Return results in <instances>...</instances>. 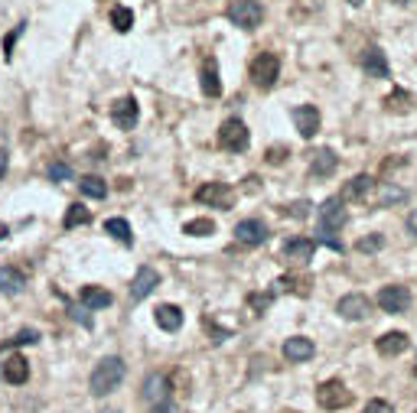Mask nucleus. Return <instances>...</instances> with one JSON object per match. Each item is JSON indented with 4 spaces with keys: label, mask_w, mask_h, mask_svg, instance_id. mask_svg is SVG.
Listing matches in <instances>:
<instances>
[{
    "label": "nucleus",
    "mask_w": 417,
    "mask_h": 413,
    "mask_svg": "<svg viewBox=\"0 0 417 413\" xmlns=\"http://www.w3.org/2000/svg\"><path fill=\"white\" fill-rule=\"evenodd\" d=\"M124 381V361L121 358H105V361H98V368L95 374H92V394L95 397H105V394H111L118 384Z\"/></svg>",
    "instance_id": "nucleus-1"
},
{
    "label": "nucleus",
    "mask_w": 417,
    "mask_h": 413,
    "mask_svg": "<svg viewBox=\"0 0 417 413\" xmlns=\"http://www.w3.org/2000/svg\"><path fill=\"white\" fill-rule=\"evenodd\" d=\"M316 403H320L323 410H343V407H349L352 403V391L346 387L343 381H323L320 387H316Z\"/></svg>",
    "instance_id": "nucleus-2"
},
{
    "label": "nucleus",
    "mask_w": 417,
    "mask_h": 413,
    "mask_svg": "<svg viewBox=\"0 0 417 413\" xmlns=\"http://www.w3.org/2000/svg\"><path fill=\"white\" fill-rule=\"evenodd\" d=\"M248 75H251V82H255L257 88H271L274 82H278L280 75V59L274 53H261L251 59V69H248Z\"/></svg>",
    "instance_id": "nucleus-3"
},
{
    "label": "nucleus",
    "mask_w": 417,
    "mask_h": 413,
    "mask_svg": "<svg viewBox=\"0 0 417 413\" xmlns=\"http://www.w3.org/2000/svg\"><path fill=\"white\" fill-rule=\"evenodd\" d=\"M228 20L235 26H241V30H257L261 20H264V7L257 0H235L228 7Z\"/></svg>",
    "instance_id": "nucleus-4"
},
{
    "label": "nucleus",
    "mask_w": 417,
    "mask_h": 413,
    "mask_svg": "<svg viewBox=\"0 0 417 413\" xmlns=\"http://www.w3.org/2000/svg\"><path fill=\"white\" fill-rule=\"evenodd\" d=\"M248 128L238 121V117H228L222 128H219V147L228 150V153H241V150H248Z\"/></svg>",
    "instance_id": "nucleus-5"
},
{
    "label": "nucleus",
    "mask_w": 417,
    "mask_h": 413,
    "mask_svg": "<svg viewBox=\"0 0 417 413\" xmlns=\"http://www.w3.org/2000/svg\"><path fill=\"white\" fill-rule=\"evenodd\" d=\"M235 199H238V192L232 186H225V182H205L203 189L196 192V202L212 205V209H232Z\"/></svg>",
    "instance_id": "nucleus-6"
},
{
    "label": "nucleus",
    "mask_w": 417,
    "mask_h": 413,
    "mask_svg": "<svg viewBox=\"0 0 417 413\" xmlns=\"http://www.w3.org/2000/svg\"><path fill=\"white\" fill-rule=\"evenodd\" d=\"M378 306L385 309V313H407V306H411V290L401 286V283L382 286V293H378Z\"/></svg>",
    "instance_id": "nucleus-7"
},
{
    "label": "nucleus",
    "mask_w": 417,
    "mask_h": 413,
    "mask_svg": "<svg viewBox=\"0 0 417 413\" xmlns=\"http://www.w3.org/2000/svg\"><path fill=\"white\" fill-rule=\"evenodd\" d=\"M349 222V215H346V209H343V199H326L320 205V228L323 231H339L343 225Z\"/></svg>",
    "instance_id": "nucleus-8"
},
{
    "label": "nucleus",
    "mask_w": 417,
    "mask_h": 413,
    "mask_svg": "<svg viewBox=\"0 0 417 413\" xmlns=\"http://www.w3.org/2000/svg\"><path fill=\"white\" fill-rule=\"evenodd\" d=\"M235 241L245 244V247H257V244L268 241V225L257 222V218H248V222L235 225Z\"/></svg>",
    "instance_id": "nucleus-9"
},
{
    "label": "nucleus",
    "mask_w": 417,
    "mask_h": 413,
    "mask_svg": "<svg viewBox=\"0 0 417 413\" xmlns=\"http://www.w3.org/2000/svg\"><path fill=\"white\" fill-rule=\"evenodd\" d=\"M137 101L134 98H118L114 105H111V121H114V128L121 130H130L134 124H137Z\"/></svg>",
    "instance_id": "nucleus-10"
},
{
    "label": "nucleus",
    "mask_w": 417,
    "mask_h": 413,
    "mask_svg": "<svg viewBox=\"0 0 417 413\" xmlns=\"http://www.w3.org/2000/svg\"><path fill=\"white\" fill-rule=\"evenodd\" d=\"M157 286H160V274H157L153 267H140L134 283H130V299H134V303H137V299H147Z\"/></svg>",
    "instance_id": "nucleus-11"
},
{
    "label": "nucleus",
    "mask_w": 417,
    "mask_h": 413,
    "mask_svg": "<svg viewBox=\"0 0 417 413\" xmlns=\"http://www.w3.org/2000/svg\"><path fill=\"white\" fill-rule=\"evenodd\" d=\"M313 251H316V241H313V238H293V241L284 244V261L293 264V267H300V264L310 261Z\"/></svg>",
    "instance_id": "nucleus-12"
},
{
    "label": "nucleus",
    "mask_w": 417,
    "mask_h": 413,
    "mask_svg": "<svg viewBox=\"0 0 417 413\" xmlns=\"http://www.w3.org/2000/svg\"><path fill=\"white\" fill-rule=\"evenodd\" d=\"M336 313H339L343 319H368V313H372V303H368V297H362V293H349V297L339 299Z\"/></svg>",
    "instance_id": "nucleus-13"
},
{
    "label": "nucleus",
    "mask_w": 417,
    "mask_h": 413,
    "mask_svg": "<svg viewBox=\"0 0 417 413\" xmlns=\"http://www.w3.org/2000/svg\"><path fill=\"white\" fill-rule=\"evenodd\" d=\"M375 186H378V182H375L372 176H355V179H349L343 186V195H339V199L343 202H368Z\"/></svg>",
    "instance_id": "nucleus-14"
},
{
    "label": "nucleus",
    "mask_w": 417,
    "mask_h": 413,
    "mask_svg": "<svg viewBox=\"0 0 417 413\" xmlns=\"http://www.w3.org/2000/svg\"><path fill=\"white\" fill-rule=\"evenodd\" d=\"M293 124H297L300 137H316V130H320V111L313 105H300L297 111H293Z\"/></svg>",
    "instance_id": "nucleus-15"
},
{
    "label": "nucleus",
    "mask_w": 417,
    "mask_h": 413,
    "mask_svg": "<svg viewBox=\"0 0 417 413\" xmlns=\"http://www.w3.org/2000/svg\"><path fill=\"white\" fill-rule=\"evenodd\" d=\"M0 378L7 384H23L30 378V361L23 358V355H10V358L0 364Z\"/></svg>",
    "instance_id": "nucleus-16"
},
{
    "label": "nucleus",
    "mask_w": 417,
    "mask_h": 413,
    "mask_svg": "<svg viewBox=\"0 0 417 413\" xmlns=\"http://www.w3.org/2000/svg\"><path fill=\"white\" fill-rule=\"evenodd\" d=\"M170 378H163V374H150L147 384H144V401L147 403H163V401H170Z\"/></svg>",
    "instance_id": "nucleus-17"
},
{
    "label": "nucleus",
    "mask_w": 417,
    "mask_h": 413,
    "mask_svg": "<svg viewBox=\"0 0 417 413\" xmlns=\"http://www.w3.org/2000/svg\"><path fill=\"white\" fill-rule=\"evenodd\" d=\"M336 166H339V157H336L330 147L316 150V153H313V159H310V173L316 176V179H326V176H332V173H336Z\"/></svg>",
    "instance_id": "nucleus-18"
},
{
    "label": "nucleus",
    "mask_w": 417,
    "mask_h": 413,
    "mask_svg": "<svg viewBox=\"0 0 417 413\" xmlns=\"http://www.w3.org/2000/svg\"><path fill=\"white\" fill-rule=\"evenodd\" d=\"M316 355L310 339H303V335H293V339L284 342V358L287 361H310Z\"/></svg>",
    "instance_id": "nucleus-19"
},
{
    "label": "nucleus",
    "mask_w": 417,
    "mask_h": 413,
    "mask_svg": "<svg viewBox=\"0 0 417 413\" xmlns=\"http://www.w3.org/2000/svg\"><path fill=\"white\" fill-rule=\"evenodd\" d=\"M362 69L368 75H375V78H388V72H391V69H388V59L382 55V49H375V46H368L362 53Z\"/></svg>",
    "instance_id": "nucleus-20"
},
{
    "label": "nucleus",
    "mask_w": 417,
    "mask_h": 413,
    "mask_svg": "<svg viewBox=\"0 0 417 413\" xmlns=\"http://www.w3.org/2000/svg\"><path fill=\"white\" fill-rule=\"evenodd\" d=\"M23 286H26V274H23V270H17V267H0V290H3L7 297L23 293Z\"/></svg>",
    "instance_id": "nucleus-21"
},
{
    "label": "nucleus",
    "mask_w": 417,
    "mask_h": 413,
    "mask_svg": "<svg viewBox=\"0 0 417 413\" xmlns=\"http://www.w3.org/2000/svg\"><path fill=\"white\" fill-rule=\"evenodd\" d=\"M375 349H378V355H385V358H395V355H401V351L407 349V335L405 332H388V335H382V339L375 342Z\"/></svg>",
    "instance_id": "nucleus-22"
},
{
    "label": "nucleus",
    "mask_w": 417,
    "mask_h": 413,
    "mask_svg": "<svg viewBox=\"0 0 417 413\" xmlns=\"http://www.w3.org/2000/svg\"><path fill=\"white\" fill-rule=\"evenodd\" d=\"M78 299H82V306H88V309H105V306H111V293H108L105 286H82Z\"/></svg>",
    "instance_id": "nucleus-23"
},
{
    "label": "nucleus",
    "mask_w": 417,
    "mask_h": 413,
    "mask_svg": "<svg viewBox=\"0 0 417 413\" xmlns=\"http://www.w3.org/2000/svg\"><path fill=\"white\" fill-rule=\"evenodd\" d=\"M203 95L205 98H219L222 95V82H219V69H215V62H203Z\"/></svg>",
    "instance_id": "nucleus-24"
},
{
    "label": "nucleus",
    "mask_w": 417,
    "mask_h": 413,
    "mask_svg": "<svg viewBox=\"0 0 417 413\" xmlns=\"http://www.w3.org/2000/svg\"><path fill=\"white\" fill-rule=\"evenodd\" d=\"M157 326L167 328V332H176V328L182 326V309L173 306V303L160 306V309H157Z\"/></svg>",
    "instance_id": "nucleus-25"
},
{
    "label": "nucleus",
    "mask_w": 417,
    "mask_h": 413,
    "mask_svg": "<svg viewBox=\"0 0 417 413\" xmlns=\"http://www.w3.org/2000/svg\"><path fill=\"white\" fill-rule=\"evenodd\" d=\"M280 286H284L287 293H293V297H310L313 280L307 274H287V276H280Z\"/></svg>",
    "instance_id": "nucleus-26"
},
{
    "label": "nucleus",
    "mask_w": 417,
    "mask_h": 413,
    "mask_svg": "<svg viewBox=\"0 0 417 413\" xmlns=\"http://www.w3.org/2000/svg\"><path fill=\"white\" fill-rule=\"evenodd\" d=\"M105 231L114 238V241H121L124 247H130L134 244V234H130V225L124 222V218H108L105 222Z\"/></svg>",
    "instance_id": "nucleus-27"
},
{
    "label": "nucleus",
    "mask_w": 417,
    "mask_h": 413,
    "mask_svg": "<svg viewBox=\"0 0 417 413\" xmlns=\"http://www.w3.org/2000/svg\"><path fill=\"white\" fill-rule=\"evenodd\" d=\"M375 189H378V195H375V199H368V202H372V205H382V209H385V205H391V202L405 199V192L398 189V186H391V182H378Z\"/></svg>",
    "instance_id": "nucleus-28"
},
{
    "label": "nucleus",
    "mask_w": 417,
    "mask_h": 413,
    "mask_svg": "<svg viewBox=\"0 0 417 413\" xmlns=\"http://www.w3.org/2000/svg\"><path fill=\"white\" fill-rule=\"evenodd\" d=\"M78 186H82V192H85V195H92V199H105V195H108V182L98 179V176H82V182H78Z\"/></svg>",
    "instance_id": "nucleus-29"
},
{
    "label": "nucleus",
    "mask_w": 417,
    "mask_h": 413,
    "mask_svg": "<svg viewBox=\"0 0 417 413\" xmlns=\"http://www.w3.org/2000/svg\"><path fill=\"white\" fill-rule=\"evenodd\" d=\"M92 222V212H88L85 205H69V212H65V228H78V225H88Z\"/></svg>",
    "instance_id": "nucleus-30"
},
{
    "label": "nucleus",
    "mask_w": 417,
    "mask_h": 413,
    "mask_svg": "<svg viewBox=\"0 0 417 413\" xmlns=\"http://www.w3.org/2000/svg\"><path fill=\"white\" fill-rule=\"evenodd\" d=\"M33 342H40V332H36V328H23V332H17L13 339H3L0 351H3V349H17V345H33Z\"/></svg>",
    "instance_id": "nucleus-31"
},
{
    "label": "nucleus",
    "mask_w": 417,
    "mask_h": 413,
    "mask_svg": "<svg viewBox=\"0 0 417 413\" xmlns=\"http://www.w3.org/2000/svg\"><path fill=\"white\" fill-rule=\"evenodd\" d=\"M111 23H114V30L118 33H128L134 26V13L128 7H111Z\"/></svg>",
    "instance_id": "nucleus-32"
},
{
    "label": "nucleus",
    "mask_w": 417,
    "mask_h": 413,
    "mask_svg": "<svg viewBox=\"0 0 417 413\" xmlns=\"http://www.w3.org/2000/svg\"><path fill=\"white\" fill-rule=\"evenodd\" d=\"M182 231L193 234V238H205V234H215V222L212 218H196V222H186Z\"/></svg>",
    "instance_id": "nucleus-33"
},
{
    "label": "nucleus",
    "mask_w": 417,
    "mask_h": 413,
    "mask_svg": "<svg viewBox=\"0 0 417 413\" xmlns=\"http://www.w3.org/2000/svg\"><path fill=\"white\" fill-rule=\"evenodd\" d=\"M382 234H368L362 241H355V251H362V254H372V251H382Z\"/></svg>",
    "instance_id": "nucleus-34"
},
{
    "label": "nucleus",
    "mask_w": 417,
    "mask_h": 413,
    "mask_svg": "<svg viewBox=\"0 0 417 413\" xmlns=\"http://www.w3.org/2000/svg\"><path fill=\"white\" fill-rule=\"evenodd\" d=\"M248 306L255 309V313H264V309L271 306V293H251V297H248Z\"/></svg>",
    "instance_id": "nucleus-35"
},
{
    "label": "nucleus",
    "mask_w": 417,
    "mask_h": 413,
    "mask_svg": "<svg viewBox=\"0 0 417 413\" xmlns=\"http://www.w3.org/2000/svg\"><path fill=\"white\" fill-rule=\"evenodd\" d=\"M284 215H293V218H307V215H310V202H293V205H287V209H284Z\"/></svg>",
    "instance_id": "nucleus-36"
},
{
    "label": "nucleus",
    "mask_w": 417,
    "mask_h": 413,
    "mask_svg": "<svg viewBox=\"0 0 417 413\" xmlns=\"http://www.w3.org/2000/svg\"><path fill=\"white\" fill-rule=\"evenodd\" d=\"M284 159H287V147H271L268 150V163H271V166H280Z\"/></svg>",
    "instance_id": "nucleus-37"
},
{
    "label": "nucleus",
    "mask_w": 417,
    "mask_h": 413,
    "mask_svg": "<svg viewBox=\"0 0 417 413\" xmlns=\"http://www.w3.org/2000/svg\"><path fill=\"white\" fill-rule=\"evenodd\" d=\"M362 413H395V407H391V403H388V401H372V403H368V407H365Z\"/></svg>",
    "instance_id": "nucleus-38"
},
{
    "label": "nucleus",
    "mask_w": 417,
    "mask_h": 413,
    "mask_svg": "<svg viewBox=\"0 0 417 413\" xmlns=\"http://www.w3.org/2000/svg\"><path fill=\"white\" fill-rule=\"evenodd\" d=\"M49 176H53V179H69L72 170H69L65 163H53V166H49Z\"/></svg>",
    "instance_id": "nucleus-39"
},
{
    "label": "nucleus",
    "mask_w": 417,
    "mask_h": 413,
    "mask_svg": "<svg viewBox=\"0 0 417 413\" xmlns=\"http://www.w3.org/2000/svg\"><path fill=\"white\" fill-rule=\"evenodd\" d=\"M388 107H391V111H405V107H407V95H401V91L391 95V98H388Z\"/></svg>",
    "instance_id": "nucleus-40"
},
{
    "label": "nucleus",
    "mask_w": 417,
    "mask_h": 413,
    "mask_svg": "<svg viewBox=\"0 0 417 413\" xmlns=\"http://www.w3.org/2000/svg\"><path fill=\"white\" fill-rule=\"evenodd\" d=\"M20 33H23V26H13V33L3 39V55H7V59H10V49H13V43H17V36H20Z\"/></svg>",
    "instance_id": "nucleus-41"
},
{
    "label": "nucleus",
    "mask_w": 417,
    "mask_h": 413,
    "mask_svg": "<svg viewBox=\"0 0 417 413\" xmlns=\"http://www.w3.org/2000/svg\"><path fill=\"white\" fill-rule=\"evenodd\" d=\"M7 166H10V157L0 150V179H3V173H7Z\"/></svg>",
    "instance_id": "nucleus-42"
},
{
    "label": "nucleus",
    "mask_w": 417,
    "mask_h": 413,
    "mask_svg": "<svg viewBox=\"0 0 417 413\" xmlns=\"http://www.w3.org/2000/svg\"><path fill=\"white\" fill-rule=\"evenodd\" d=\"M407 228H411V234H414V238H417V209H414V212H411V215H407Z\"/></svg>",
    "instance_id": "nucleus-43"
},
{
    "label": "nucleus",
    "mask_w": 417,
    "mask_h": 413,
    "mask_svg": "<svg viewBox=\"0 0 417 413\" xmlns=\"http://www.w3.org/2000/svg\"><path fill=\"white\" fill-rule=\"evenodd\" d=\"M153 413H173L170 401H163V403H157V407H153Z\"/></svg>",
    "instance_id": "nucleus-44"
},
{
    "label": "nucleus",
    "mask_w": 417,
    "mask_h": 413,
    "mask_svg": "<svg viewBox=\"0 0 417 413\" xmlns=\"http://www.w3.org/2000/svg\"><path fill=\"white\" fill-rule=\"evenodd\" d=\"M391 3H411V0H391Z\"/></svg>",
    "instance_id": "nucleus-45"
},
{
    "label": "nucleus",
    "mask_w": 417,
    "mask_h": 413,
    "mask_svg": "<svg viewBox=\"0 0 417 413\" xmlns=\"http://www.w3.org/2000/svg\"><path fill=\"white\" fill-rule=\"evenodd\" d=\"M349 3H362V0H349Z\"/></svg>",
    "instance_id": "nucleus-46"
},
{
    "label": "nucleus",
    "mask_w": 417,
    "mask_h": 413,
    "mask_svg": "<svg viewBox=\"0 0 417 413\" xmlns=\"http://www.w3.org/2000/svg\"><path fill=\"white\" fill-rule=\"evenodd\" d=\"M284 413H293V410H284Z\"/></svg>",
    "instance_id": "nucleus-47"
}]
</instances>
